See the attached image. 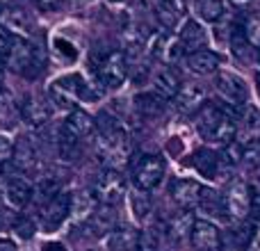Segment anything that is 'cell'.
Returning a JSON list of instances; mask_svg holds the SVG:
<instances>
[{"label":"cell","instance_id":"obj_1","mask_svg":"<svg viewBox=\"0 0 260 251\" xmlns=\"http://www.w3.org/2000/svg\"><path fill=\"white\" fill-rule=\"evenodd\" d=\"M197 130L206 142L224 144V146L233 142L238 135L235 119L221 105H203L197 119Z\"/></svg>","mask_w":260,"mask_h":251},{"label":"cell","instance_id":"obj_2","mask_svg":"<svg viewBox=\"0 0 260 251\" xmlns=\"http://www.w3.org/2000/svg\"><path fill=\"white\" fill-rule=\"evenodd\" d=\"M5 64L12 71L23 73V76H37V71L41 69V53L27 39L14 37L12 46H9V53L5 57Z\"/></svg>","mask_w":260,"mask_h":251},{"label":"cell","instance_id":"obj_3","mask_svg":"<svg viewBox=\"0 0 260 251\" xmlns=\"http://www.w3.org/2000/svg\"><path fill=\"white\" fill-rule=\"evenodd\" d=\"M94 76H96V82H101L105 89H117V87H121L128 76L126 55H123L121 50H110V53H105L103 57L96 62Z\"/></svg>","mask_w":260,"mask_h":251},{"label":"cell","instance_id":"obj_4","mask_svg":"<svg viewBox=\"0 0 260 251\" xmlns=\"http://www.w3.org/2000/svg\"><path fill=\"white\" fill-rule=\"evenodd\" d=\"M96 201L103 206H114L117 201H121V197L126 194V178L121 176V171L117 169H103L96 176L94 185H91Z\"/></svg>","mask_w":260,"mask_h":251},{"label":"cell","instance_id":"obj_5","mask_svg":"<svg viewBox=\"0 0 260 251\" xmlns=\"http://www.w3.org/2000/svg\"><path fill=\"white\" fill-rule=\"evenodd\" d=\"M82 87H85V78H82L80 73H69V76L57 78L48 89L50 103H55V108L71 110L73 103L80 99Z\"/></svg>","mask_w":260,"mask_h":251},{"label":"cell","instance_id":"obj_6","mask_svg":"<svg viewBox=\"0 0 260 251\" xmlns=\"http://www.w3.org/2000/svg\"><path fill=\"white\" fill-rule=\"evenodd\" d=\"M162 176H165V160L160 155H144L133 167V183L142 192L157 187Z\"/></svg>","mask_w":260,"mask_h":251},{"label":"cell","instance_id":"obj_7","mask_svg":"<svg viewBox=\"0 0 260 251\" xmlns=\"http://www.w3.org/2000/svg\"><path fill=\"white\" fill-rule=\"evenodd\" d=\"M224 201H226V210H229V215H233L235 219H247V217L251 215L253 194H251V190H249V185L242 183V180H238V183L231 185L229 192H226V197H224Z\"/></svg>","mask_w":260,"mask_h":251},{"label":"cell","instance_id":"obj_8","mask_svg":"<svg viewBox=\"0 0 260 251\" xmlns=\"http://www.w3.org/2000/svg\"><path fill=\"white\" fill-rule=\"evenodd\" d=\"M71 201H73V194L64 192V190L55 199H50L44 206V212H41V226H44L46 231L57 229V226L71 215Z\"/></svg>","mask_w":260,"mask_h":251},{"label":"cell","instance_id":"obj_9","mask_svg":"<svg viewBox=\"0 0 260 251\" xmlns=\"http://www.w3.org/2000/svg\"><path fill=\"white\" fill-rule=\"evenodd\" d=\"M189 240H192V247L197 251H217L221 247V233L215 224L206 219H197L192 226V233H189Z\"/></svg>","mask_w":260,"mask_h":251},{"label":"cell","instance_id":"obj_10","mask_svg":"<svg viewBox=\"0 0 260 251\" xmlns=\"http://www.w3.org/2000/svg\"><path fill=\"white\" fill-rule=\"evenodd\" d=\"M217 91L221 94V99L229 101L231 105H244L247 103V85L240 76L229 71H221L217 76Z\"/></svg>","mask_w":260,"mask_h":251},{"label":"cell","instance_id":"obj_11","mask_svg":"<svg viewBox=\"0 0 260 251\" xmlns=\"http://www.w3.org/2000/svg\"><path fill=\"white\" fill-rule=\"evenodd\" d=\"M201 194H203V185H199L197 180L178 178V180L171 183V197H174V201L178 203V206H183V208L199 206Z\"/></svg>","mask_w":260,"mask_h":251},{"label":"cell","instance_id":"obj_12","mask_svg":"<svg viewBox=\"0 0 260 251\" xmlns=\"http://www.w3.org/2000/svg\"><path fill=\"white\" fill-rule=\"evenodd\" d=\"M5 199H7L9 208L14 210H21L27 203L32 201V185L30 180H25L23 176H12L7 180V187H5Z\"/></svg>","mask_w":260,"mask_h":251},{"label":"cell","instance_id":"obj_13","mask_svg":"<svg viewBox=\"0 0 260 251\" xmlns=\"http://www.w3.org/2000/svg\"><path fill=\"white\" fill-rule=\"evenodd\" d=\"M139 231L130 229V226H121V229H112L103 238V247L108 251H135L137 249Z\"/></svg>","mask_w":260,"mask_h":251},{"label":"cell","instance_id":"obj_14","mask_svg":"<svg viewBox=\"0 0 260 251\" xmlns=\"http://www.w3.org/2000/svg\"><path fill=\"white\" fill-rule=\"evenodd\" d=\"M192 165H194V169L201 176H206V178H219L221 169H226L224 162H221V155L210 151V148H199L192 158Z\"/></svg>","mask_w":260,"mask_h":251},{"label":"cell","instance_id":"obj_15","mask_svg":"<svg viewBox=\"0 0 260 251\" xmlns=\"http://www.w3.org/2000/svg\"><path fill=\"white\" fill-rule=\"evenodd\" d=\"M178 44L183 46V50H187V55L206 48L208 35H206V30L201 27V23H197V21H185V25L180 27Z\"/></svg>","mask_w":260,"mask_h":251},{"label":"cell","instance_id":"obj_16","mask_svg":"<svg viewBox=\"0 0 260 251\" xmlns=\"http://www.w3.org/2000/svg\"><path fill=\"white\" fill-rule=\"evenodd\" d=\"M99 210V201H96L94 192L91 190H80V192L73 194L71 201V219L82 224V222H89V217Z\"/></svg>","mask_w":260,"mask_h":251},{"label":"cell","instance_id":"obj_17","mask_svg":"<svg viewBox=\"0 0 260 251\" xmlns=\"http://www.w3.org/2000/svg\"><path fill=\"white\" fill-rule=\"evenodd\" d=\"M48 117H50L48 103H44V101L37 99V96H27L25 103L21 105V119L27 125H32V128L44 125L46 121H48Z\"/></svg>","mask_w":260,"mask_h":251},{"label":"cell","instance_id":"obj_18","mask_svg":"<svg viewBox=\"0 0 260 251\" xmlns=\"http://www.w3.org/2000/svg\"><path fill=\"white\" fill-rule=\"evenodd\" d=\"M185 64L192 73H199V76H210V73L217 71L219 67V55L212 53V50H197V53H189L185 57Z\"/></svg>","mask_w":260,"mask_h":251},{"label":"cell","instance_id":"obj_19","mask_svg":"<svg viewBox=\"0 0 260 251\" xmlns=\"http://www.w3.org/2000/svg\"><path fill=\"white\" fill-rule=\"evenodd\" d=\"M203 103H206V91H203V87H199V85L180 87L178 96H176V108H178L180 112H185V114L201 110Z\"/></svg>","mask_w":260,"mask_h":251},{"label":"cell","instance_id":"obj_20","mask_svg":"<svg viewBox=\"0 0 260 251\" xmlns=\"http://www.w3.org/2000/svg\"><path fill=\"white\" fill-rule=\"evenodd\" d=\"M153 91H155L157 96H162L165 101L169 99H176L180 91V78L176 71H171V69H162V71L155 73V78H153Z\"/></svg>","mask_w":260,"mask_h":251},{"label":"cell","instance_id":"obj_21","mask_svg":"<svg viewBox=\"0 0 260 251\" xmlns=\"http://www.w3.org/2000/svg\"><path fill=\"white\" fill-rule=\"evenodd\" d=\"M59 192H62V183H59L55 176H41L35 183V187H32V199H35V203H39V206H46V203L57 197Z\"/></svg>","mask_w":260,"mask_h":251},{"label":"cell","instance_id":"obj_22","mask_svg":"<svg viewBox=\"0 0 260 251\" xmlns=\"http://www.w3.org/2000/svg\"><path fill=\"white\" fill-rule=\"evenodd\" d=\"M64 125H67L73 135H78V137L91 135L96 130L94 117H89L85 110H71V112H69V117H67V121H64Z\"/></svg>","mask_w":260,"mask_h":251},{"label":"cell","instance_id":"obj_23","mask_svg":"<svg viewBox=\"0 0 260 251\" xmlns=\"http://www.w3.org/2000/svg\"><path fill=\"white\" fill-rule=\"evenodd\" d=\"M199 208H201L206 215H210V217H226V215H229L224 197H221L219 192H215V190H208V187H203Z\"/></svg>","mask_w":260,"mask_h":251},{"label":"cell","instance_id":"obj_24","mask_svg":"<svg viewBox=\"0 0 260 251\" xmlns=\"http://www.w3.org/2000/svg\"><path fill=\"white\" fill-rule=\"evenodd\" d=\"M14 167L16 169H21V171H25V169H30V167H35V162H37V151H35V146H32V142L27 137H23L21 142L14 146Z\"/></svg>","mask_w":260,"mask_h":251},{"label":"cell","instance_id":"obj_25","mask_svg":"<svg viewBox=\"0 0 260 251\" xmlns=\"http://www.w3.org/2000/svg\"><path fill=\"white\" fill-rule=\"evenodd\" d=\"M135 108L144 114V117H155L165 110V99L157 96L155 91H146V94L135 96Z\"/></svg>","mask_w":260,"mask_h":251},{"label":"cell","instance_id":"obj_26","mask_svg":"<svg viewBox=\"0 0 260 251\" xmlns=\"http://www.w3.org/2000/svg\"><path fill=\"white\" fill-rule=\"evenodd\" d=\"M78 146H80V137L73 135L71 130L62 123L57 128V151H59V155H62L64 160H71V158L78 153Z\"/></svg>","mask_w":260,"mask_h":251},{"label":"cell","instance_id":"obj_27","mask_svg":"<svg viewBox=\"0 0 260 251\" xmlns=\"http://www.w3.org/2000/svg\"><path fill=\"white\" fill-rule=\"evenodd\" d=\"M87 226H89V231L94 235H103L105 238V235L114 229V212L110 210V208H105V210H96L94 215L89 217Z\"/></svg>","mask_w":260,"mask_h":251},{"label":"cell","instance_id":"obj_28","mask_svg":"<svg viewBox=\"0 0 260 251\" xmlns=\"http://www.w3.org/2000/svg\"><path fill=\"white\" fill-rule=\"evenodd\" d=\"M194 9L203 21H219L224 14V0H194Z\"/></svg>","mask_w":260,"mask_h":251},{"label":"cell","instance_id":"obj_29","mask_svg":"<svg viewBox=\"0 0 260 251\" xmlns=\"http://www.w3.org/2000/svg\"><path fill=\"white\" fill-rule=\"evenodd\" d=\"M18 114H21V108L16 105L14 96L9 94V91L0 89V123L3 125H14Z\"/></svg>","mask_w":260,"mask_h":251},{"label":"cell","instance_id":"obj_30","mask_svg":"<svg viewBox=\"0 0 260 251\" xmlns=\"http://www.w3.org/2000/svg\"><path fill=\"white\" fill-rule=\"evenodd\" d=\"M194 222L197 219L192 217V212H187V210L178 212V215H174L169 222V233L174 235V238H185V235L192 233Z\"/></svg>","mask_w":260,"mask_h":251},{"label":"cell","instance_id":"obj_31","mask_svg":"<svg viewBox=\"0 0 260 251\" xmlns=\"http://www.w3.org/2000/svg\"><path fill=\"white\" fill-rule=\"evenodd\" d=\"M157 21L162 23V27L171 30L178 23V9H176L174 3H157Z\"/></svg>","mask_w":260,"mask_h":251},{"label":"cell","instance_id":"obj_32","mask_svg":"<svg viewBox=\"0 0 260 251\" xmlns=\"http://www.w3.org/2000/svg\"><path fill=\"white\" fill-rule=\"evenodd\" d=\"M242 30H244V37H247L249 46L260 48V14H249Z\"/></svg>","mask_w":260,"mask_h":251},{"label":"cell","instance_id":"obj_33","mask_svg":"<svg viewBox=\"0 0 260 251\" xmlns=\"http://www.w3.org/2000/svg\"><path fill=\"white\" fill-rule=\"evenodd\" d=\"M130 203H133V212H135V217L137 219H144V217L151 212V201H148V194L146 192H135V194H130Z\"/></svg>","mask_w":260,"mask_h":251},{"label":"cell","instance_id":"obj_34","mask_svg":"<svg viewBox=\"0 0 260 251\" xmlns=\"http://www.w3.org/2000/svg\"><path fill=\"white\" fill-rule=\"evenodd\" d=\"M231 46H233V53H235V57H240V59H244L247 57V53H249V41H247V37H244V30L242 27H233V32H231Z\"/></svg>","mask_w":260,"mask_h":251},{"label":"cell","instance_id":"obj_35","mask_svg":"<svg viewBox=\"0 0 260 251\" xmlns=\"http://www.w3.org/2000/svg\"><path fill=\"white\" fill-rule=\"evenodd\" d=\"M157 249V233L153 229L139 231V240H137V251H155Z\"/></svg>","mask_w":260,"mask_h":251},{"label":"cell","instance_id":"obj_36","mask_svg":"<svg viewBox=\"0 0 260 251\" xmlns=\"http://www.w3.org/2000/svg\"><path fill=\"white\" fill-rule=\"evenodd\" d=\"M14 231H16L18 238L27 240V238H32V235H35V224H32L30 219H25V217H18V219L14 222Z\"/></svg>","mask_w":260,"mask_h":251},{"label":"cell","instance_id":"obj_37","mask_svg":"<svg viewBox=\"0 0 260 251\" xmlns=\"http://www.w3.org/2000/svg\"><path fill=\"white\" fill-rule=\"evenodd\" d=\"M12 155H14V144H12V139L5 137V135H0V165H3V162H7Z\"/></svg>","mask_w":260,"mask_h":251},{"label":"cell","instance_id":"obj_38","mask_svg":"<svg viewBox=\"0 0 260 251\" xmlns=\"http://www.w3.org/2000/svg\"><path fill=\"white\" fill-rule=\"evenodd\" d=\"M12 39H14V37L9 35L3 25H0V62H5V57H7L9 46H12Z\"/></svg>","mask_w":260,"mask_h":251},{"label":"cell","instance_id":"obj_39","mask_svg":"<svg viewBox=\"0 0 260 251\" xmlns=\"http://www.w3.org/2000/svg\"><path fill=\"white\" fill-rule=\"evenodd\" d=\"M55 46H57V50L59 53H64L67 57H76V48H73V44H69V41H64V39H57L55 41Z\"/></svg>","mask_w":260,"mask_h":251},{"label":"cell","instance_id":"obj_40","mask_svg":"<svg viewBox=\"0 0 260 251\" xmlns=\"http://www.w3.org/2000/svg\"><path fill=\"white\" fill-rule=\"evenodd\" d=\"M62 3H64V0H37V5H39L41 9H46V12H50V9H57Z\"/></svg>","mask_w":260,"mask_h":251},{"label":"cell","instance_id":"obj_41","mask_svg":"<svg viewBox=\"0 0 260 251\" xmlns=\"http://www.w3.org/2000/svg\"><path fill=\"white\" fill-rule=\"evenodd\" d=\"M247 251H260V226L258 231L251 235V240H249V249Z\"/></svg>","mask_w":260,"mask_h":251},{"label":"cell","instance_id":"obj_42","mask_svg":"<svg viewBox=\"0 0 260 251\" xmlns=\"http://www.w3.org/2000/svg\"><path fill=\"white\" fill-rule=\"evenodd\" d=\"M231 5H233L235 9H249V5L253 3V0H229Z\"/></svg>","mask_w":260,"mask_h":251},{"label":"cell","instance_id":"obj_43","mask_svg":"<svg viewBox=\"0 0 260 251\" xmlns=\"http://www.w3.org/2000/svg\"><path fill=\"white\" fill-rule=\"evenodd\" d=\"M44 251H64V247L59 242H55V244H46Z\"/></svg>","mask_w":260,"mask_h":251},{"label":"cell","instance_id":"obj_44","mask_svg":"<svg viewBox=\"0 0 260 251\" xmlns=\"http://www.w3.org/2000/svg\"><path fill=\"white\" fill-rule=\"evenodd\" d=\"M0 85H3V67H0Z\"/></svg>","mask_w":260,"mask_h":251},{"label":"cell","instance_id":"obj_45","mask_svg":"<svg viewBox=\"0 0 260 251\" xmlns=\"http://www.w3.org/2000/svg\"><path fill=\"white\" fill-rule=\"evenodd\" d=\"M160 3H174V0H160Z\"/></svg>","mask_w":260,"mask_h":251},{"label":"cell","instance_id":"obj_46","mask_svg":"<svg viewBox=\"0 0 260 251\" xmlns=\"http://www.w3.org/2000/svg\"><path fill=\"white\" fill-rule=\"evenodd\" d=\"M114 3H117V0H114Z\"/></svg>","mask_w":260,"mask_h":251},{"label":"cell","instance_id":"obj_47","mask_svg":"<svg viewBox=\"0 0 260 251\" xmlns=\"http://www.w3.org/2000/svg\"><path fill=\"white\" fill-rule=\"evenodd\" d=\"M3 3H5V0H3Z\"/></svg>","mask_w":260,"mask_h":251}]
</instances>
